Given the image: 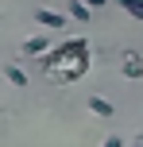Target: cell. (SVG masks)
<instances>
[{
	"label": "cell",
	"mask_w": 143,
	"mask_h": 147,
	"mask_svg": "<svg viewBox=\"0 0 143 147\" xmlns=\"http://www.w3.org/2000/svg\"><path fill=\"white\" fill-rule=\"evenodd\" d=\"M116 4H120L132 20H143V0H116Z\"/></svg>",
	"instance_id": "7"
},
{
	"label": "cell",
	"mask_w": 143,
	"mask_h": 147,
	"mask_svg": "<svg viewBox=\"0 0 143 147\" xmlns=\"http://www.w3.org/2000/svg\"><path fill=\"white\" fill-rule=\"evenodd\" d=\"M101 147H124V136H108V140L101 143Z\"/></svg>",
	"instance_id": "9"
},
{
	"label": "cell",
	"mask_w": 143,
	"mask_h": 147,
	"mask_svg": "<svg viewBox=\"0 0 143 147\" xmlns=\"http://www.w3.org/2000/svg\"><path fill=\"white\" fill-rule=\"evenodd\" d=\"M50 51V39H43V35H31L27 43H23V54L27 58H39V54H46Z\"/></svg>",
	"instance_id": "4"
},
{
	"label": "cell",
	"mask_w": 143,
	"mask_h": 147,
	"mask_svg": "<svg viewBox=\"0 0 143 147\" xmlns=\"http://www.w3.org/2000/svg\"><path fill=\"white\" fill-rule=\"evenodd\" d=\"M31 16H35V20L43 23V27H50V31H62V27H66V12H50V8H35Z\"/></svg>",
	"instance_id": "2"
},
{
	"label": "cell",
	"mask_w": 143,
	"mask_h": 147,
	"mask_svg": "<svg viewBox=\"0 0 143 147\" xmlns=\"http://www.w3.org/2000/svg\"><path fill=\"white\" fill-rule=\"evenodd\" d=\"M43 66L50 70V78L77 81L89 70V43L85 39H70V43H62V47H54V51L43 54Z\"/></svg>",
	"instance_id": "1"
},
{
	"label": "cell",
	"mask_w": 143,
	"mask_h": 147,
	"mask_svg": "<svg viewBox=\"0 0 143 147\" xmlns=\"http://www.w3.org/2000/svg\"><path fill=\"white\" fill-rule=\"evenodd\" d=\"M85 4H89V8H105L108 0H85Z\"/></svg>",
	"instance_id": "10"
},
{
	"label": "cell",
	"mask_w": 143,
	"mask_h": 147,
	"mask_svg": "<svg viewBox=\"0 0 143 147\" xmlns=\"http://www.w3.org/2000/svg\"><path fill=\"white\" fill-rule=\"evenodd\" d=\"M124 78H132V81L143 78V58L136 51H124Z\"/></svg>",
	"instance_id": "3"
},
{
	"label": "cell",
	"mask_w": 143,
	"mask_h": 147,
	"mask_svg": "<svg viewBox=\"0 0 143 147\" xmlns=\"http://www.w3.org/2000/svg\"><path fill=\"white\" fill-rule=\"evenodd\" d=\"M89 109H93V112H97V116H105V120H108V116H112V105H108V101H105V97H89Z\"/></svg>",
	"instance_id": "6"
},
{
	"label": "cell",
	"mask_w": 143,
	"mask_h": 147,
	"mask_svg": "<svg viewBox=\"0 0 143 147\" xmlns=\"http://www.w3.org/2000/svg\"><path fill=\"white\" fill-rule=\"evenodd\" d=\"M4 74H8V81H12V85H19V89H23V85H27V74H23L19 66H8Z\"/></svg>",
	"instance_id": "8"
},
{
	"label": "cell",
	"mask_w": 143,
	"mask_h": 147,
	"mask_svg": "<svg viewBox=\"0 0 143 147\" xmlns=\"http://www.w3.org/2000/svg\"><path fill=\"white\" fill-rule=\"evenodd\" d=\"M70 16H74L77 23H89V20H93V12H89L85 0H70Z\"/></svg>",
	"instance_id": "5"
}]
</instances>
